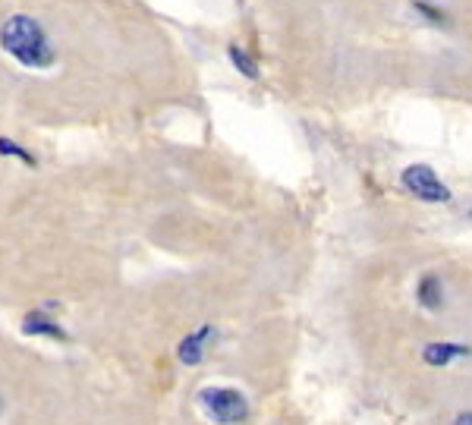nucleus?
Wrapping results in <instances>:
<instances>
[{
	"instance_id": "7",
	"label": "nucleus",
	"mask_w": 472,
	"mask_h": 425,
	"mask_svg": "<svg viewBox=\"0 0 472 425\" xmlns=\"http://www.w3.org/2000/svg\"><path fill=\"white\" fill-rule=\"evenodd\" d=\"M419 302L425 309H431V312H437V309L444 306V287H441V281L437 278H422L419 281Z\"/></svg>"
},
{
	"instance_id": "9",
	"label": "nucleus",
	"mask_w": 472,
	"mask_h": 425,
	"mask_svg": "<svg viewBox=\"0 0 472 425\" xmlns=\"http://www.w3.org/2000/svg\"><path fill=\"white\" fill-rule=\"evenodd\" d=\"M0 152H4V154H13V158H19L23 164H35V158H32V154L25 152L23 145H16L13 139H0Z\"/></svg>"
},
{
	"instance_id": "6",
	"label": "nucleus",
	"mask_w": 472,
	"mask_h": 425,
	"mask_svg": "<svg viewBox=\"0 0 472 425\" xmlns=\"http://www.w3.org/2000/svg\"><path fill=\"white\" fill-rule=\"evenodd\" d=\"M23 331H25V334H38V337H54V340H70V334H66L57 321L47 319L44 312L25 315V319H23Z\"/></svg>"
},
{
	"instance_id": "5",
	"label": "nucleus",
	"mask_w": 472,
	"mask_h": 425,
	"mask_svg": "<svg viewBox=\"0 0 472 425\" xmlns=\"http://www.w3.org/2000/svg\"><path fill=\"white\" fill-rule=\"evenodd\" d=\"M472 350L469 347H460V343H428L422 353V359L428 362V366H450L454 359H460V356H469Z\"/></svg>"
},
{
	"instance_id": "3",
	"label": "nucleus",
	"mask_w": 472,
	"mask_h": 425,
	"mask_svg": "<svg viewBox=\"0 0 472 425\" xmlns=\"http://www.w3.org/2000/svg\"><path fill=\"white\" fill-rule=\"evenodd\" d=\"M400 183H403L406 192H413L416 199H422V202H447L450 199V189L441 183V177H437L431 167H425V164L406 167V171L400 173Z\"/></svg>"
},
{
	"instance_id": "10",
	"label": "nucleus",
	"mask_w": 472,
	"mask_h": 425,
	"mask_svg": "<svg viewBox=\"0 0 472 425\" xmlns=\"http://www.w3.org/2000/svg\"><path fill=\"white\" fill-rule=\"evenodd\" d=\"M454 425H472V409H469V413H460V416H457Z\"/></svg>"
},
{
	"instance_id": "8",
	"label": "nucleus",
	"mask_w": 472,
	"mask_h": 425,
	"mask_svg": "<svg viewBox=\"0 0 472 425\" xmlns=\"http://www.w3.org/2000/svg\"><path fill=\"white\" fill-rule=\"evenodd\" d=\"M227 54H230V63H233L236 70L242 73V76H249V79H259V63H255V60L249 57V54L242 51V47H236V44H233Z\"/></svg>"
},
{
	"instance_id": "1",
	"label": "nucleus",
	"mask_w": 472,
	"mask_h": 425,
	"mask_svg": "<svg viewBox=\"0 0 472 425\" xmlns=\"http://www.w3.org/2000/svg\"><path fill=\"white\" fill-rule=\"evenodd\" d=\"M4 47L19 60L23 66L44 70L54 63L57 51L47 42V32L32 16H10L4 23Z\"/></svg>"
},
{
	"instance_id": "2",
	"label": "nucleus",
	"mask_w": 472,
	"mask_h": 425,
	"mask_svg": "<svg viewBox=\"0 0 472 425\" xmlns=\"http://www.w3.org/2000/svg\"><path fill=\"white\" fill-rule=\"evenodd\" d=\"M199 407L218 425H240L249 419V400L236 388H201Z\"/></svg>"
},
{
	"instance_id": "4",
	"label": "nucleus",
	"mask_w": 472,
	"mask_h": 425,
	"mask_svg": "<svg viewBox=\"0 0 472 425\" xmlns=\"http://www.w3.org/2000/svg\"><path fill=\"white\" fill-rule=\"evenodd\" d=\"M214 337H218V328L214 325H201L199 331H192L189 337H183V343L177 347L180 362H186V366H199V362L205 359V350L214 343Z\"/></svg>"
}]
</instances>
